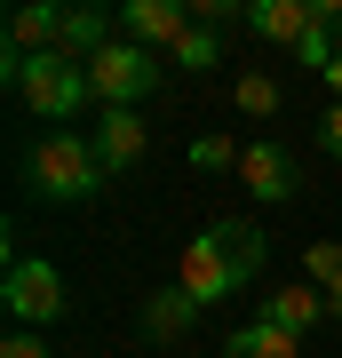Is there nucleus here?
Instances as JSON below:
<instances>
[{"label":"nucleus","mask_w":342,"mask_h":358,"mask_svg":"<svg viewBox=\"0 0 342 358\" xmlns=\"http://www.w3.org/2000/svg\"><path fill=\"white\" fill-rule=\"evenodd\" d=\"M152 88H159V56L136 48V40H112V48L88 56V96H96V112H136Z\"/></svg>","instance_id":"7ed1b4c3"},{"label":"nucleus","mask_w":342,"mask_h":358,"mask_svg":"<svg viewBox=\"0 0 342 358\" xmlns=\"http://www.w3.org/2000/svg\"><path fill=\"white\" fill-rule=\"evenodd\" d=\"M96 159H104V176H127V167L143 159V143H152V128H143L136 112H96Z\"/></svg>","instance_id":"6e6552de"},{"label":"nucleus","mask_w":342,"mask_h":358,"mask_svg":"<svg viewBox=\"0 0 342 358\" xmlns=\"http://www.w3.org/2000/svg\"><path fill=\"white\" fill-rule=\"evenodd\" d=\"M318 143H327V152L342 159V103H334V112H327V120H318Z\"/></svg>","instance_id":"aec40b11"},{"label":"nucleus","mask_w":342,"mask_h":358,"mask_svg":"<svg viewBox=\"0 0 342 358\" xmlns=\"http://www.w3.org/2000/svg\"><path fill=\"white\" fill-rule=\"evenodd\" d=\"M191 319H199V303H191L183 287H159L152 303H143V334H152V343H176V334H191Z\"/></svg>","instance_id":"ddd939ff"},{"label":"nucleus","mask_w":342,"mask_h":358,"mask_svg":"<svg viewBox=\"0 0 342 358\" xmlns=\"http://www.w3.org/2000/svg\"><path fill=\"white\" fill-rule=\"evenodd\" d=\"M32 192L40 199H56V207H72V199H96L104 192V159H96V143L88 136H72V128H48L32 143Z\"/></svg>","instance_id":"f03ea898"},{"label":"nucleus","mask_w":342,"mask_h":358,"mask_svg":"<svg viewBox=\"0 0 342 358\" xmlns=\"http://www.w3.org/2000/svg\"><path fill=\"white\" fill-rule=\"evenodd\" d=\"M303 279L327 294V303H342V239H318L311 255H303Z\"/></svg>","instance_id":"2eb2a0df"},{"label":"nucleus","mask_w":342,"mask_h":358,"mask_svg":"<svg viewBox=\"0 0 342 358\" xmlns=\"http://www.w3.org/2000/svg\"><path fill=\"white\" fill-rule=\"evenodd\" d=\"M327 88H334V103H342V48H334V64H327Z\"/></svg>","instance_id":"412c9836"},{"label":"nucleus","mask_w":342,"mask_h":358,"mask_svg":"<svg viewBox=\"0 0 342 358\" xmlns=\"http://www.w3.org/2000/svg\"><path fill=\"white\" fill-rule=\"evenodd\" d=\"M0 303H8V319L24 327V334H48V327L64 319V279H56V263H48V255H16L8 279H0Z\"/></svg>","instance_id":"20e7f679"},{"label":"nucleus","mask_w":342,"mask_h":358,"mask_svg":"<svg viewBox=\"0 0 342 358\" xmlns=\"http://www.w3.org/2000/svg\"><path fill=\"white\" fill-rule=\"evenodd\" d=\"M176 64H183V72H207V64H223V40L207 32V24H191V32L176 40Z\"/></svg>","instance_id":"dca6fc26"},{"label":"nucleus","mask_w":342,"mask_h":358,"mask_svg":"<svg viewBox=\"0 0 342 358\" xmlns=\"http://www.w3.org/2000/svg\"><path fill=\"white\" fill-rule=\"evenodd\" d=\"M0 358H56V350H48V334H24V327H16L8 343H0Z\"/></svg>","instance_id":"6ab92c4d"},{"label":"nucleus","mask_w":342,"mask_h":358,"mask_svg":"<svg viewBox=\"0 0 342 358\" xmlns=\"http://www.w3.org/2000/svg\"><path fill=\"white\" fill-rule=\"evenodd\" d=\"M223 358H303V334H287V327H271V319H247V327H231Z\"/></svg>","instance_id":"f8f14e48"},{"label":"nucleus","mask_w":342,"mask_h":358,"mask_svg":"<svg viewBox=\"0 0 342 358\" xmlns=\"http://www.w3.org/2000/svg\"><path fill=\"white\" fill-rule=\"evenodd\" d=\"M327 310H334L327 294H318L311 279H294V287H279V294H271V310H263V319H271V327H287V334H311Z\"/></svg>","instance_id":"9b49d317"},{"label":"nucleus","mask_w":342,"mask_h":358,"mask_svg":"<svg viewBox=\"0 0 342 358\" xmlns=\"http://www.w3.org/2000/svg\"><path fill=\"white\" fill-rule=\"evenodd\" d=\"M239 112L247 120H271V112H279V80H271V72H239Z\"/></svg>","instance_id":"f3484780"},{"label":"nucleus","mask_w":342,"mask_h":358,"mask_svg":"<svg viewBox=\"0 0 342 358\" xmlns=\"http://www.w3.org/2000/svg\"><path fill=\"white\" fill-rule=\"evenodd\" d=\"M239 183H247L255 199H271V207L294 199V152H287L279 136H255L247 152H239Z\"/></svg>","instance_id":"0eeeda50"},{"label":"nucleus","mask_w":342,"mask_h":358,"mask_svg":"<svg viewBox=\"0 0 342 358\" xmlns=\"http://www.w3.org/2000/svg\"><path fill=\"white\" fill-rule=\"evenodd\" d=\"M64 16H72V8H56V0L16 8V16H8V48H16V56H56V48H64Z\"/></svg>","instance_id":"9d476101"},{"label":"nucleus","mask_w":342,"mask_h":358,"mask_svg":"<svg viewBox=\"0 0 342 358\" xmlns=\"http://www.w3.org/2000/svg\"><path fill=\"white\" fill-rule=\"evenodd\" d=\"M176 287H183L199 310H215V303H231V294H239L247 279H239V263L223 255V239H215V231H199V239H191L183 255H176Z\"/></svg>","instance_id":"39448f33"},{"label":"nucleus","mask_w":342,"mask_h":358,"mask_svg":"<svg viewBox=\"0 0 342 358\" xmlns=\"http://www.w3.org/2000/svg\"><path fill=\"white\" fill-rule=\"evenodd\" d=\"M0 72H8V88L24 96V112H40L48 128H64V120L80 112V103H96L88 96V64H72V56H16V48H0Z\"/></svg>","instance_id":"f257e3e1"},{"label":"nucleus","mask_w":342,"mask_h":358,"mask_svg":"<svg viewBox=\"0 0 342 358\" xmlns=\"http://www.w3.org/2000/svg\"><path fill=\"white\" fill-rule=\"evenodd\" d=\"M215 239H223V255L239 263V279H255V271H263V255H271V239L255 223H215Z\"/></svg>","instance_id":"4468645a"},{"label":"nucleus","mask_w":342,"mask_h":358,"mask_svg":"<svg viewBox=\"0 0 342 358\" xmlns=\"http://www.w3.org/2000/svg\"><path fill=\"white\" fill-rule=\"evenodd\" d=\"M239 152H247V143H231V136H199V143H191V167L215 176V167H239Z\"/></svg>","instance_id":"a211bd4d"},{"label":"nucleus","mask_w":342,"mask_h":358,"mask_svg":"<svg viewBox=\"0 0 342 358\" xmlns=\"http://www.w3.org/2000/svg\"><path fill=\"white\" fill-rule=\"evenodd\" d=\"M318 24V0H247V32L279 40V48H303Z\"/></svg>","instance_id":"1a4fd4ad"},{"label":"nucleus","mask_w":342,"mask_h":358,"mask_svg":"<svg viewBox=\"0 0 342 358\" xmlns=\"http://www.w3.org/2000/svg\"><path fill=\"white\" fill-rule=\"evenodd\" d=\"M183 32H191L183 0H127V8H120V40H136V48H167V56H176Z\"/></svg>","instance_id":"423d86ee"}]
</instances>
